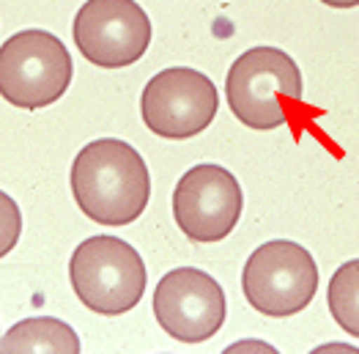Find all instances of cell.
Returning a JSON list of instances; mask_svg holds the SVG:
<instances>
[{
	"mask_svg": "<svg viewBox=\"0 0 359 354\" xmlns=\"http://www.w3.org/2000/svg\"><path fill=\"white\" fill-rule=\"evenodd\" d=\"M69 184L80 211L99 225L135 223L151 198L146 159L118 138H99L80 148Z\"/></svg>",
	"mask_w": 359,
	"mask_h": 354,
	"instance_id": "cell-1",
	"label": "cell"
},
{
	"mask_svg": "<svg viewBox=\"0 0 359 354\" xmlns=\"http://www.w3.org/2000/svg\"><path fill=\"white\" fill-rule=\"evenodd\" d=\"M225 99L244 126L277 129L302 110L299 66L277 47H252L228 69Z\"/></svg>",
	"mask_w": 359,
	"mask_h": 354,
	"instance_id": "cell-2",
	"label": "cell"
},
{
	"mask_svg": "<svg viewBox=\"0 0 359 354\" xmlns=\"http://www.w3.org/2000/svg\"><path fill=\"white\" fill-rule=\"evenodd\" d=\"M69 280L88 310L99 316H121L140 305L149 272L129 242L102 234L74 247Z\"/></svg>",
	"mask_w": 359,
	"mask_h": 354,
	"instance_id": "cell-3",
	"label": "cell"
},
{
	"mask_svg": "<svg viewBox=\"0 0 359 354\" xmlns=\"http://www.w3.org/2000/svg\"><path fill=\"white\" fill-rule=\"evenodd\" d=\"M74 63L58 36L30 28L0 47V96L20 110H41L72 86Z\"/></svg>",
	"mask_w": 359,
	"mask_h": 354,
	"instance_id": "cell-4",
	"label": "cell"
},
{
	"mask_svg": "<svg viewBox=\"0 0 359 354\" xmlns=\"http://www.w3.org/2000/svg\"><path fill=\"white\" fill-rule=\"evenodd\" d=\"M241 291L252 310L264 316H294L304 310L318 291V264L307 247L288 239H274L247 258Z\"/></svg>",
	"mask_w": 359,
	"mask_h": 354,
	"instance_id": "cell-5",
	"label": "cell"
},
{
	"mask_svg": "<svg viewBox=\"0 0 359 354\" xmlns=\"http://www.w3.org/2000/svg\"><path fill=\"white\" fill-rule=\"evenodd\" d=\"M219 107V93L198 69L170 66L154 74L140 96V116L154 135L168 140L195 138L209 126Z\"/></svg>",
	"mask_w": 359,
	"mask_h": 354,
	"instance_id": "cell-6",
	"label": "cell"
},
{
	"mask_svg": "<svg viewBox=\"0 0 359 354\" xmlns=\"http://www.w3.org/2000/svg\"><path fill=\"white\" fill-rule=\"evenodd\" d=\"M74 44L99 69H126L146 55L151 20L135 0H88L74 17Z\"/></svg>",
	"mask_w": 359,
	"mask_h": 354,
	"instance_id": "cell-7",
	"label": "cell"
},
{
	"mask_svg": "<svg viewBox=\"0 0 359 354\" xmlns=\"http://www.w3.org/2000/svg\"><path fill=\"white\" fill-rule=\"evenodd\" d=\"M154 316L173 341L203 343L222 329L228 302L222 286L209 272L181 266L159 277L154 291Z\"/></svg>",
	"mask_w": 359,
	"mask_h": 354,
	"instance_id": "cell-8",
	"label": "cell"
},
{
	"mask_svg": "<svg viewBox=\"0 0 359 354\" xmlns=\"http://www.w3.org/2000/svg\"><path fill=\"white\" fill-rule=\"evenodd\" d=\"M244 195L236 176L222 165H195L173 190V217L195 244H214L236 228Z\"/></svg>",
	"mask_w": 359,
	"mask_h": 354,
	"instance_id": "cell-9",
	"label": "cell"
},
{
	"mask_svg": "<svg viewBox=\"0 0 359 354\" xmlns=\"http://www.w3.org/2000/svg\"><path fill=\"white\" fill-rule=\"evenodd\" d=\"M80 338L72 327L53 316H36L14 324L0 338V354L22 352H55V354H80Z\"/></svg>",
	"mask_w": 359,
	"mask_h": 354,
	"instance_id": "cell-10",
	"label": "cell"
},
{
	"mask_svg": "<svg viewBox=\"0 0 359 354\" xmlns=\"http://www.w3.org/2000/svg\"><path fill=\"white\" fill-rule=\"evenodd\" d=\"M332 319L348 335L359 338V258L334 269L327 291Z\"/></svg>",
	"mask_w": 359,
	"mask_h": 354,
	"instance_id": "cell-11",
	"label": "cell"
},
{
	"mask_svg": "<svg viewBox=\"0 0 359 354\" xmlns=\"http://www.w3.org/2000/svg\"><path fill=\"white\" fill-rule=\"evenodd\" d=\"M20 234H22V211L8 192L0 190V258L14 250Z\"/></svg>",
	"mask_w": 359,
	"mask_h": 354,
	"instance_id": "cell-12",
	"label": "cell"
},
{
	"mask_svg": "<svg viewBox=\"0 0 359 354\" xmlns=\"http://www.w3.org/2000/svg\"><path fill=\"white\" fill-rule=\"evenodd\" d=\"M324 6H332V8H357L359 0H321Z\"/></svg>",
	"mask_w": 359,
	"mask_h": 354,
	"instance_id": "cell-13",
	"label": "cell"
}]
</instances>
